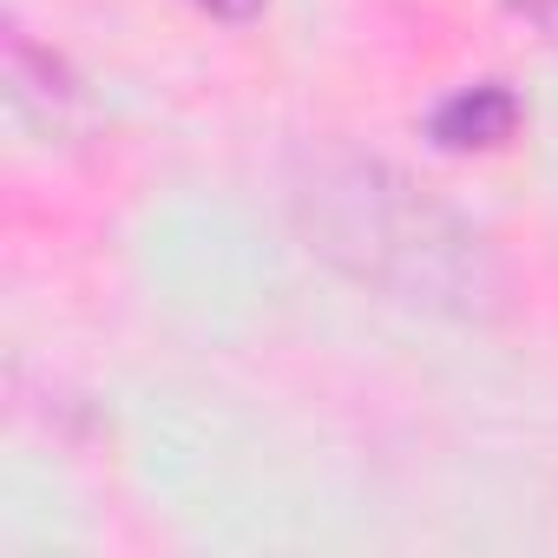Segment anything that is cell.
Returning <instances> with one entry per match:
<instances>
[{"label": "cell", "instance_id": "cell-1", "mask_svg": "<svg viewBox=\"0 0 558 558\" xmlns=\"http://www.w3.org/2000/svg\"><path fill=\"white\" fill-rule=\"evenodd\" d=\"M512 125H519V99H512L506 86H473V93H453V99L434 112V138H440L447 151L499 145Z\"/></svg>", "mask_w": 558, "mask_h": 558}, {"label": "cell", "instance_id": "cell-2", "mask_svg": "<svg viewBox=\"0 0 558 558\" xmlns=\"http://www.w3.org/2000/svg\"><path fill=\"white\" fill-rule=\"evenodd\" d=\"M197 8H204V14H217V21H250L263 0H197Z\"/></svg>", "mask_w": 558, "mask_h": 558}, {"label": "cell", "instance_id": "cell-3", "mask_svg": "<svg viewBox=\"0 0 558 558\" xmlns=\"http://www.w3.org/2000/svg\"><path fill=\"white\" fill-rule=\"evenodd\" d=\"M519 8H525V14L551 34V40H558V0H519Z\"/></svg>", "mask_w": 558, "mask_h": 558}]
</instances>
